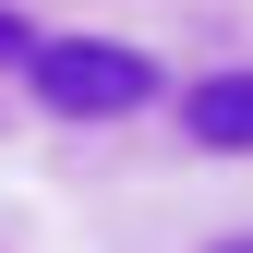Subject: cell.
<instances>
[{
	"label": "cell",
	"mask_w": 253,
	"mask_h": 253,
	"mask_svg": "<svg viewBox=\"0 0 253 253\" xmlns=\"http://www.w3.org/2000/svg\"><path fill=\"white\" fill-rule=\"evenodd\" d=\"M24 84H37V109H60V121H133L157 97V60L133 37H37L24 48Z\"/></svg>",
	"instance_id": "1"
},
{
	"label": "cell",
	"mask_w": 253,
	"mask_h": 253,
	"mask_svg": "<svg viewBox=\"0 0 253 253\" xmlns=\"http://www.w3.org/2000/svg\"><path fill=\"white\" fill-rule=\"evenodd\" d=\"M181 133L217 145V157H253V73H205L193 97H181Z\"/></svg>",
	"instance_id": "2"
},
{
	"label": "cell",
	"mask_w": 253,
	"mask_h": 253,
	"mask_svg": "<svg viewBox=\"0 0 253 253\" xmlns=\"http://www.w3.org/2000/svg\"><path fill=\"white\" fill-rule=\"evenodd\" d=\"M24 48H37V37H24V24H12V12H0V60H12V73H24Z\"/></svg>",
	"instance_id": "3"
},
{
	"label": "cell",
	"mask_w": 253,
	"mask_h": 253,
	"mask_svg": "<svg viewBox=\"0 0 253 253\" xmlns=\"http://www.w3.org/2000/svg\"><path fill=\"white\" fill-rule=\"evenodd\" d=\"M217 253H253V241H217Z\"/></svg>",
	"instance_id": "4"
}]
</instances>
